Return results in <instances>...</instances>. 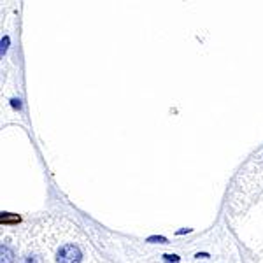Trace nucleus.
Segmentation results:
<instances>
[{
	"instance_id": "f257e3e1",
	"label": "nucleus",
	"mask_w": 263,
	"mask_h": 263,
	"mask_svg": "<svg viewBox=\"0 0 263 263\" xmlns=\"http://www.w3.org/2000/svg\"><path fill=\"white\" fill-rule=\"evenodd\" d=\"M44 263H104L79 226L61 216L35 221Z\"/></svg>"
},
{
	"instance_id": "f03ea898",
	"label": "nucleus",
	"mask_w": 263,
	"mask_h": 263,
	"mask_svg": "<svg viewBox=\"0 0 263 263\" xmlns=\"http://www.w3.org/2000/svg\"><path fill=\"white\" fill-rule=\"evenodd\" d=\"M241 181L244 184V186H241V189L245 198L253 197L254 189H256V200L263 198V153L258 158H254V162L247 167V170L242 172Z\"/></svg>"
}]
</instances>
